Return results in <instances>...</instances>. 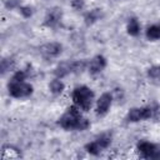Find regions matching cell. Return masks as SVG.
<instances>
[{
  "mask_svg": "<svg viewBox=\"0 0 160 160\" xmlns=\"http://www.w3.org/2000/svg\"><path fill=\"white\" fill-rule=\"evenodd\" d=\"M8 90L12 98L22 99V98H28L32 94V85L26 81H19V80L10 79V81L8 84Z\"/></svg>",
  "mask_w": 160,
  "mask_h": 160,
  "instance_id": "obj_3",
  "label": "cell"
},
{
  "mask_svg": "<svg viewBox=\"0 0 160 160\" xmlns=\"http://www.w3.org/2000/svg\"><path fill=\"white\" fill-rule=\"evenodd\" d=\"M148 76L152 80H159L160 79V65H154L148 69Z\"/></svg>",
  "mask_w": 160,
  "mask_h": 160,
  "instance_id": "obj_17",
  "label": "cell"
},
{
  "mask_svg": "<svg viewBox=\"0 0 160 160\" xmlns=\"http://www.w3.org/2000/svg\"><path fill=\"white\" fill-rule=\"evenodd\" d=\"M18 4H19V0H8V1L5 2L6 8H10V9H12V8L18 6Z\"/></svg>",
  "mask_w": 160,
  "mask_h": 160,
  "instance_id": "obj_20",
  "label": "cell"
},
{
  "mask_svg": "<svg viewBox=\"0 0 160 160\" xmlns=\"http://www.w3.org/2000/svg\"><path fill=\"white\" fill-rule=\"evenodd\" d=\"M71 96H72V101H74L75 106H78L82 111H88V110H90V108L92 105L95 95L90 88L81 85V86H78L74 89Z\"/></svg>",
  "mask_w": 160,
  "mask_h": 160,
  "instance_id": "obj_2",
  "label": "cell"
},
{
  "mask_svg": "<svg viewBox=\"0 0 160 160\" xmlns=\"http://www.w3.org/2000/svg\"><path fill=\"white\" fill-rule=\"evenodd\" d=\"M71 72H74V61H61L54 70V75L59 79H62Z\"/></svg>",
  "mask_w": 160,
  "mask_h": 160,
  "instance_id": "obj_11",
  "label": "cell"
},
{
  "mask_svg": "<svg viewBox=\"0 0 160 160\" xmlns=\"http://www.w3.org/2000/svg\"><path fill=\"white\" fill-rule=\"evenodd\" d=\"M111 144V135L110 134H101L91 142H88L85 145V150L91 155H99L101 151L108 149Z\"/></svg>",
  "mask_w": 160,
  "mask_h": 160,
  "instance_id": "obj_4",
  "label": "cell"
},
{
  "mask_svg": "<svg viewBox=\"0 0 160 160\" xmlns=\"http://www.w3.org/2000/svg\"><path fill=\"white\" fill-rule=\"evenodd\" d=\"M49 89H50L51 94H54V95H60V94L64 91L65 85H64V82L61 81V79L55 78L54 80L50 81V84H49Z\"/></svg>",
  "mask_w": 160,
  "mask_h": 160,
  "instance_id": "obj_13",
  "label": "cell"
},
{
  "mask_svg": "<svg viewBox=\"0 0 160 160\" xmlns=\"http://www.w3.org/2000/svg\"><path fill=\"white\" fill-rule=\"evenodd\" d=\"M112 102V96L110 92H104L96 101V115L104 116L108 114Z\"/></svg>",
  "mask_w": 160,
  "mask_h": 160,
  "instance_id": "obj_9",
  "label": "cell"
},
{
  "mask_svg": "<svg viewBox=\"0 0 160 160\" xmlns=\"http://www.w3.org/2000/svg\"><path fill=\"white\" fill-rule=\"evenodd\" d=\"M152 115H154V109L151 106L132 108L126 115V121L128 122H139V121H144V120L152 118Z\"/></svg>",
  "mask_w": 160,
  "mask_h": 160,
  "instance_id": "obj_5",
  "label": "cell"
},
{
  "mask_svg": "<svg viewBox=\"0 0 160 160\" xmlns=\"http://www.w3.org/2000/svg\"><path fill=\"white\" fill-rule=\"evenodd\" d=\"M126 30H128V34H129V35H131V36H138L139 32H140V24H139V20H138L136 18L129 19Z\"/></svg>",
  "mask_w": 160,
  "mask_h": 160,
  "instance_id": "obj_14",
  "label": "cell"
},
{
  "mask_svg": "<svg viewBox=\"0 0 160 160\" xmlns=\"http://www.w3.org/2000/svg\"><path fill=\"white\" fill-rule=\"evenodd\" d=\"M105 68H106V59L102 55L94 56L90 60V62L88 64V69H89V72L91 75H96V74L101 72Z\"/></svg>",
  "mask_w": 160,
  "mask_h": 160,
  "instance_id": "obj_10",
  "label": "cell"
},
{
  "mask_svg": "<svg viewBox=\"0 0 160 160\" xmlns=\"http://www.w3.org/2000/svg\"><path fill=\"white\" fill-rule=\"evenodd\" d=\"M59 125L65 130H86L90 126L88 119L82 118L80 109L75 105L68 108V110L59 118Z\"/></svg>",
  "mask_w": 160,
  "mask_h": 160,
  "instance_id": "obj_1",
  "label": "cell"
},
{
  "mask_svg": "<svg viewBox=\"0 0 160 160\" xmlns=\"http://www.w3.org/2000/svg\"><path fill=\"white\" fill-rule=\"evenodd\" d=\"M136 149L144 159H160V145L150 141H140L138 142Z\"/></svg>",
  "mask_w": 160,
  "mask_h": 160,
  "instance_id": "obj_6",
  "label": "cell"
},
{
  "mask_svg": "<svg viewBox=\"0 0 160 160\" xmlns=\"http://www.w3.org/2000/svg\"><path fill=\"white\" fill-rule=\"evenodd\" d=\"M146 38L151 41L160 39V25H151L146 30Z\"/></svg>",
  "mask_w": 160,
  "mask_h": 160,
  "instance_id": "obj_15",
  "label": "cell"
},
{
  "mask_svg": "<svg viewBox=\"0 0 160 160\" xmlns=\"http://www.w3.org/2000/svg\"><path fill=\"white\" fill-rule=\"evenodd\" d=\"M15 66V60L11 58H4L1 60V74L4 75L5 72L10 71Z\"/></svg>",
  "mask_w": 160,
  "mask_h": 160,
  "instance_id": "obj_16",
  "label": "cell"
},
{
  "mask_svg": "<svg viewBox=\"0 0 160 160\" xmlns=\"http://www.w3.org/2000/svg\"><path fill=\"white\" fill-rule=\"evenodd\" d=\"M19 10L24 18H30L32 15V8L31 6H20Z\"/></svg>",
  "mask_w": 160,
  "mask_h": 160,
  "instance_id": "obj_18",
  "label": "cell"
},
{
  "mask_svg": "<svg viewBox=\"0 0 160 160\" xmlns=\"http://www.w3.org/2000/svg\"><path fill=\"white\" fill-rule=\"evenodd\" d=\"M62 19V11L60 8L55 6V8H51L48 10L45 18H44V25L48 26V28H55L60 24Z\"/></svg>",
  "mask_w": 160,
  "mask_h": 160,
  "instance_id": "obj_7",
  "label": "cell"
},
{
  "mask_svg": "<svg viewBox=\"0 0 160 160\" xmlns=\"http://www.w3.org/2000/svg\"><path fill=\"white\" fill-rule=\"evenodd\" d=\"M62 51V45L60 42H46L40 48V52L42 54V56H45L46 59L50 58H56L61 54Z\"/></svg>",
  "mask_w": 160,
  "mask_h": 160,
  "instance_id": "obj_8",
  "label": "cell"
},
{
  "mask_svg": "<svg viewBox=\"0 0 160 160\" xmlns=\"http://www.w3.org/2000/svg\"><path fill=\"white\" fill-rule=\"evenodd\" d=\"M69 1H70L71 6H72L75 10H82V8H84V5H85L84 0H69Z\"/></svg>",
  "mask_w": 160,
  "mask_h": 160,
  "instance_id": "obj_19",
  "label": "cell"
},
{
  "mask_svg": "<svg viewBox=\"0 0 160 160\" xmlns=\"http://www.w3.org/2000/svg\"><path fill=\"white\" fill-rule=\"evenodd\" d=\"M101 16H102L101 9H92V10H90V11H88L85 14V18L84 19H85L86 25H91V24L96 22L98 20H100Z\"/></svg>",
  "mask_w": 160,
  "mask_h": 160,
  "instance_id": "obj_12",
  "label": "cell"
}]
</instances>
